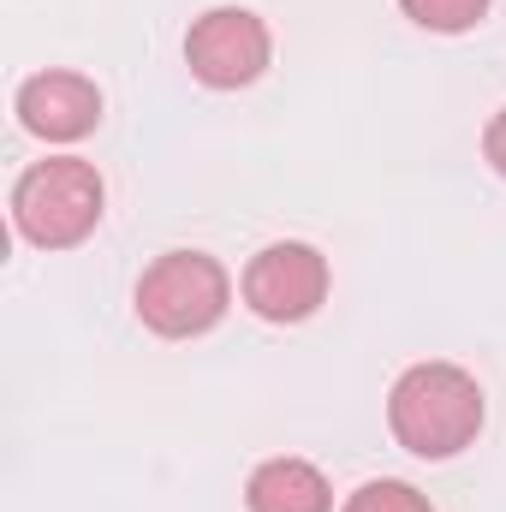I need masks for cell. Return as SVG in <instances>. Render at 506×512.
Instances as JSON below:
<instances>
[{"mask_svg":"<svg viewBox=\"0 0 506 512\" xmlns=\"http://www.w3.org/2000/svg\"><path fill=\"white\" fill-rule=\"evenodd\" d=\"M387 429L417 459H453L483 429V387L459 364H411L387 393Z\"/></svg>","mask_w":506,"mask_h":512,"instance_id":"6da1fadb","label":"cell"},{"mask_svg":"<svg viewBox=\"0 0 506 512\" xmlns=\"http://www.w3.org/2000/svg\"><path fill=\"white\" fill-rule=\"evenodd\" d=\"M102 173L78 155H54L36 161L18 185H12V221L30 245L42 251H72L96 233L102 221Z\"/></svg>","mask_w":506,"mask_h":512,"instance_id":"7a4b0ae2","label":"cell"},{"mask_svg":"<svg viewBox=\"0 0 506 512\" xmlns=\"http://www.w3.org/2000/svg\"><path fill=\"white\" fill-rule=\"evenodd\" d=\"M233 304V280L209 251H167L137 280V322L161 340L209 334Z\"/></svg>","mask_w":506,"mask_h":512,"instance_id":"3957f363","label":"cell"},{"mask_svg":"<svg viewBox=\"0 0 506 512\" xmlns=\"http://www.w3.org/2000/svg\"><path fill=\"white\" fill-rule=\"evenodd\" d=\"M268 24L245 12V6H215L191 24L185 36V60H191V78H203L209 90H245L268 72Z\"/></svg>","mask_w":506,"mask_h":512,"instance_id":"277c9868","label":"cell"},{"mask_svg":"<svg viewBox=\"0 0 506 512\" xmlns=\"http://www.w3.org/2000/svg\"><path fill=\"white\" fill-rule=\"evenodd\" d=\"M328 298V256L316 245H268L251 256L245 268V304H251L262 322H304L316 316Z\"/></svg>","mask_w":506,"mask_h":512,"instance_id":"5b68a950","label":"cell"},{"mask_svg":"<svg viewBox=\"0 0 506 512\" xmlns=\"http://www.w3.org/2000/svg\"><path fill=\"white\" fill-rule=\"evenodd\" d=\"M18 120H24L30 137L78 143V137H90L96 120H102V90L84 72H36L18 90Z\"/></svg>","mask_w":506,"mask_h":512,"instance_id":"8992f818","label":"cell"},{"mask_svg":"<svg viewBox=\"0 0 506 512\" xmlns=\"http://www.w3.org/2000/svg\"><path fill=\"white\" fill-rule=\"evenodd\" d=\"M251 512H334V489L310 459H268L245 483Z\"/></svg>","mask_w":506,"mask_h":512,"instance_id":"52a82bcc","label":"cell"},{"mask_svg":"<svg viewBox=\"0 0 506 512\" xmlns=\"http://www.w3.org/2000/svg\"><path fill=\"white\" fill-rule=\"evenodd\" d=\"M405 6V18L411 24H423V30H441V36H459V30H471L483 12H489V0H399Z\"/></svg>","mask_w":506,"mask_h":512,"instance_id":"ba28073f","label":"cell"},{"mask_svg":"<svg viewBox=\"0 0 506 512\" xmlns=\"http://www.w3.org/2000/svg\"><path fill=\"white\" fill-rule=\"evenodd\" d=\"M346 512H435L429 507V495H417L411 483H393V477H381V483H364Z\"/></svg>","mask_w":506,"mask_h":512,"instance_id":"9c48e42d","label":"cell"},{"mask_svg":"<svg viewBox=\"0 0 506 512\" xmlns=\"http://www.w3.org/2000/svg\"><path fill=\"white\" fill-rule=\"evenodd\" d=\"M483 155H489V167L506 179V108L489 120V131H483Z\"/></svg>","mask_w":506,"mask_h":512,"instance_id":"30bf717a","label":"cell"}]
</instances>
